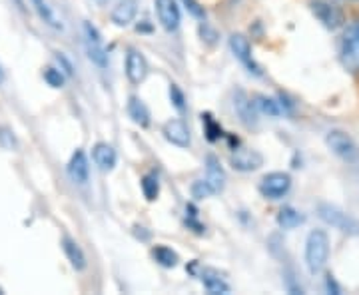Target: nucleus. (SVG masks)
<instances>
[{
  "instance_id": "ddd939ff",
  "label": "nucleus",
  "mask_w": 359,
  "mask_h": 295,
  "mask_svg": "<svg viewBox=\"0 0 359 295\" xmlns=\"http://www.w3.org/2000/svg\"><path fill=\"white\" fill-rule=\"evenodd\" d=\"M138 0H118L116 6L112 8V14H110V20L114 22L116 26L124 28L134 22L136 14H138Z\"/></svg>"
},
{
  "instance_id": "4468645a",
  "label": "nucleus",
  "mask_w": 359,
  "mask_h": 295,
  "mask_svg": "<svg viewBox=\"0 0 359 295\" xmlns=\"http://www.w3.org/2000/svg\"><path fill=\"white\" fill-rule=\"evenodd\" d=\"M233 108L240 116V120L244 122L245 126H256L257 124V108L252 98H248V94L244 92H238L236 94V100H233Z\"/></svg>"
},
{
  "instance_id": "f704fd0d",
  "label": "nucleus",
  "mask_w": 359,
  "mask_h": 295,
  "mask_svg": "<svg viewBox=\"0 0 359 295\" xmlns=\"http://www.w3.org/2000/svg\"><path fill=\"white\" fill-rule=\"evenodd\" d=\"M94 2H96V4H98V6H106V4H108V2H110V0H94Z\"/></svg>"
},
{
  "instance_id": "cd10ccee",
  "label": "nucleus",
  "mask_w": 359,
  "mask_h": 295,
  "mask_svg": "<svg viewBox=\"0 0 359 295\" xmlns=\"http://www.w3.org/2000/svg\"><path fill=\"white\" fill-rule=\"evenodd\" d=\"M216 193V190L212 188V184L208 180H198L192 184V198L196 200H208Z\"/></svg>"
},
{
  "instance_id": "aec40b11",
  "label": "nucleus",
  "mask_w": 359,
  "mask_h": 295,
  "mask_svg": "<svg viewBox=\"0 0 359 295\" xmlns=\"http://www.w3.org/2000/svg\"><path fill=\"white\" fill-rule=\"evenodd\" d=\"M62 249H65L66 257H68V261H70V266H72L74 270L76 271L86 270V256H84L82 247H80L74 240H70V238H62Z\"/></svg>"
},
{
  "instance_id": "c756f323",
  "label": "nucleus",
  "mask_w": 359,
  "mask_h": 295,
  "mask_svg": "<svg viewBox=\"0 0 359 295\" xmlns=\"http://www.w3.org/2000/svg\"><path fill=\"white\" fill-rule=\"evenodd\" d=\"M170 102L174 104V108L178 112L186 110V96H184V92L180 90L178 84H170Z\"/></svg>"
},
{
  "instance_id": "9b49d317",
  "label": "nucleus",
  "mask_w": 359,
  "mask_h": 295,
  "mask_svg": "<svg viewBox=\"0 0 359 295\" xmlns=\"http://www.w3.org/2000/svg\"><path fill=\"white\" fill-rule=\"evenodd\" d=\"M164 138H166L172 146H178V148H188L190 146V130L186 126V122L184 120H178V118H172V120H168L166 124H164Z\"/></svg>"
},
{
  "instance_id": "473e14b6",
  "label": "nucleus",
  "mask_w": 359,
  "mask_h": 295,
  "mask_svg": "<svg viewBox=\"0 0 359 295\" xmlns=\"http://www.w3.org/2000/svg\"><path fill=\"white\" fill-rule=\"evenodd\" d=\"M56 60H58V64L62 66L60 70H62L65 74H68V76H70V74H72V64L68 62V58H66L62 52H56Z\"/></svg>"
},
{
  "instance_id": "412c9836",
  "label": "nucleus",
  "mask_w": 359,
  "mask_h": 295,
  "mask_svg": "<svg viewBox=\"0 0 359 295\" xmlns=\"http://www.w3.org/2000/svg\"><path fill=\"white\" fill-rule=\"evenodd\" d=\"M30 4L34 6V11H36V14H39L40 20H42L44 25H48L50 28H54V30H62V22L56 18V14H54V11L48 6L46 0H30Z\"/></svg>"
},
{
  "instance_id": "7ed1b4c3",
  "label": "nucleus",
  "mask_w": 359,
  "mask_h": 295,
  "mask_svg": "<svg viewBox=\"0 0 359 295\" xmlns=\"http://www.w3.org/2000/svg\"><path fill=\"white\" fill-rule=\"evenodd\" d=\"M318 216H320L327 226H332L334 230L341 231L346 235H359V219L353 218L351 214L344 212L341 207L332 204L318 205Z\"/></svg>"
},
{
  "instance_id": "1a4fd4ad",
  "label": "nucleus",
  "mask_w": 359,
  "mask_h": 295,
  "mask_svg": "<svg viewBox=\"0 0 359 295\" xmlns=\"http://www.w3.org/2000/svg\"><path fill=\"white\" fill-rule=\"evenodd\" d=\"M230 164L238 172H256L264 166V156L257 150H250V148H233Z\"/></svg>"
},
{
  "instance_id": "a878e982",
  "label": "nucleus",
  "mask_w": 359,
  "mask_h": 295,
  "mask_svg": "<svg viewBox=\"0 0 359 295\" xmlns=\"http://www.w3.org/2000/svg\"><path fill=\"white\" fill-rule=\"evenodd\" d=\"M42 78H44V82L52 86V88H62L65 86V72L62 70H58V68H54V66H48V68H44V72H42Z\"/></svg>"
},
{
  "instance_id": "2f4dec72",
  "label": "nucleus",
  "mask_w": 359,
  "mask_h": 295,
  "mask_svg": "<svg viewBox=\"0 0 359 295\" xmlns=\"http://www.w3.org/2000/svg\"><path fill=\"white\" fill-rule=\"evenodd\" d=\"M325 289H327V294H335V295L341 294V287L337 285V282H335V277L332 275V273H327V275H325Z\"/></svg>"
},
{
  "instance_id": "6ab92c4d",
  "label": "nucleus",
  "mask_w": 359,
  "mask_h": 295,
  "mask_svg": "<svg viewBox=\"0 0 359 295\" xmlns=\"http://www.w3.org/2000/svg\"><path fill=\"white\" fill-rule=\"evenodd\" d=\"M128 116L132 118V122L138 124L140 128H148L150 122H152V116H150L148 106L142 102L138 96H132L128 100Z\"/></svg>"
},
{
  "instance_id": "0eeeda50",
  "label": "nucleus",
  "mask_w": 359,
  "mask_h": 295,
  "mask_svg": "<svg viewBox=\"0 0 359 295\" xmlns=\"http://www.w3.org/2000/svg\"><path fill=\"white\" fill-rule=\"evenodd\" d=\"M84 46L88 52V58L92 60V64H96L98 68H106L108 66V54L104 48L102 36L98 32V28L92 22H84Z\"/></svg>"
},
{
  "instance_id": "f8f14e48",
  "label": "nucleus",
  "mask_w": 359,
  "mask_h": 295,
  "mask_svg": "<svg viewBox=\"0 0 359 295\" xmlns=\"http://www.w3.org/2000/svg\"><path fill=\"white\" fill-rule=\"evenodd\" d=\"M146 76H148V62L142 56V52L132 48L126 54V78H128L130 84L138 86L146 80Z\"/></svg>"
},
{
  "instance_id": "bb28decb",
  "label": "nucleus",
  "mask_w": 359,
  "mask_h": 295,
  "mask_svg": "<svg viewBox=\"0 0 359 295\" xmlns=\"http://www.w3.org/2000/svg\"><path fill=\"white\" fill-rule=\"evenodd\" d=\"M202 122H204L205 138L210 142H218L222 138V128L219 124L212 118V114H202Z\"/></svg>"
},
{
  "instance_id": "72a5a7b5",
  "label": "nucleus",
  "mask_w": 359,
  "mask_h": 295,
  "mask_svg": "<svg viewBox=\"0 0 359 295\" xmlns=\"http://www.w3.org/2000/svg\"><path fill=\"white\" fill-rule=\"evenodd\" d=\"M0 142H2V146L4 148H14V136L8 132V130H0Z\"/></svg>"
},
{
  "instance_id": "c9c22d12",
  "label": "nucleus",
  "mask_w": 359,
  "mask_h": 295,
  "mask_svg": "<svg viewBox=\"0 0 359 295\" xmlns=\"http://www.w3.org/2000/svg\"><path fill=\"white\" fill-rule=\"evenodd\" d=\"M4 82V70H2V66H0V84Z\"/></svg>"
},
{
  "instance_id": "f257e3e1",
  "label": "nucleus",
  "mask_w": 359,
  "mask_h": 295,
  "mask_svg": "<svg viewBox=\"0 0 359 295\" xmlns=\"http://www.w3.org/2000/svg\"><path fill=\"white\" fill-rule=\"evenodd\" d=\"M304 257H306V266L311 275L321 273L330 259V235L323 230L309 231Z\"/></svg>"
},
{
  "instance_id": "6e6552de",
  "label": "nucleus",
  "mask_w": 359,
  "mask_h": 295,
  "mask_svg": "<svg viewBox=\"0 0 359 295\" xmlns=\"http://www.w3.org/2000/svg\"><path fill=\"white\" fill-rule=\"evenodd\" d=\"M230 48L233 52V56L248 68V72L262 76V68L254 60L252 56V46H250V40L245 39L244 34H231L230 36Z\"/></svg>"
},
{
  "instance_id": "393cba45",
  "label": "nucleus",
  "mask_w": 359,
  "mask_h": 295,
  "mask_svg": "<svg viewBox=\"0 0 359 295\" xmlns=\"http://www.w3.org/2000/svg\"><path fill=\"white\" fill-rule=\"evenodd\" d=\"M142 193H144V198L148 202H156L158 200V195H160V181H158V176H156L154 172H150V174H146L142 178Z\"/></svg>"
},
{
  "instance_id": "20e7f679",
  "label": "nucleus",
  "mask_w": 359,
  "mask_h": 295,
  "mask_svg": "<svg viewBox=\"0 0 359 295\" xmlns=\"http://www.w3.org/2000/svg\"><path fill=\"white\" fill-rule=\"evenodd\" d=\"M325 144L337 158H341L347 164H355L359 160L358 144L344 130H330L325 136Z\"/></svg>"
},
{
  "instance_id": "a211bd4d",
  "label": "nucleus",
  "mask_w": 359,
  "mask_h": 295,
  "mask_svg": "<svg viewBox=\"0 0 359 295\" xmlns=\"http://www.w3.org/2000/svg\"><path fill=\"white\" fill-rule=\"evenodd\" d=\"M202 285L205 287V291L212 295H226L230 294V283L226 282L224 277H219L218 271L204 270L200 273Z\"/></svg>"
},
{
  "instance_id": "423d86ee",
  "label": "nucleus",
  "mask_w": 359,
  "mask_h": 295,
  "mask_svg": "<svg viewBox=\"0 0 359 295\" xmlns=\"http://www.w3.org/2000/svg\"><path fill=\"white\" fill-rule=\"evenodd\" d=\"M290 188H292V176L285 172H269L257 186L259 193L268 200H282L290 192Z\"/></svg>"
},
{
  "instance_id": "c85d7f7f",
  "label": "nucleus",
  "mask_w": 359,
  "mask_h": 295,
  "mask_svg": "<svg viewBox=\"0 0 359 295\" xmlns=\"http://www.w3.org/2000/svg\"><path fill=\"white\" fill-rule=\"evenodd\" d=\"M186 226H188V230H192L194 233H198V235H202L205 231L204 226L198 221V210H196L192 204L186 205Z\"/></svg>"
},
{
  "instance_id": "e433bc0d",
  "label": "nucleus",
  "mask_w": 359,
  "mask_h": 295,
  "mask_svg": "<svg viewBox=\"0 0 359 295\" xmlns=\"http://www.w3.org/2000/svg\"><path fill=\"white\" fill-rule=\"evenodd\" d=\"M16 4H18L20 8H25V0H16Z\"/></svg>"
},
{
  "instance_id": "4be33fe9",
  "label": "nucleus",
  "mask_w": 359,
  "mask_h": 295,
  "mask_svg": "<svg viewBox=\"0 0 359 295\" xmlns=\"http://www.w3.org/2000/svg\"><path fill=\"white\" fill-rule=\"evenodd\" d=\"M152 257H154V261L158 266H162V268H176L180 261L178 254L172 249V247H168V245H154L152 247Z\"/></svg>"
},
{
  "instance_id": "2eb2a0df",
  "label": "nucleus",
  "mask_w": 359,
  "mask_h": 295,
  "mask_svg": "<svg viewBox=\"0 0 359 295\" xmlns=\"http://www.w3.org/2000/svg\"><path fill=\"white\" fill-rule=\"evenodd\" d=\"M68 176L76 184H86L90 178V162L82 150H76L68 162Z\"/></svg>"
},
{
  "instance_id": "5701e85b",
  "label": "nucleus",
  "mask_w": 359,
  "mask_h": 295,
  "mask_svg": "<svg viewBox=\"0 0 359 295\" xmlns=\"http://www.w3.org/2000/svg\"><path fill=\"white\" fill-rule=\"evenodd\" d=\"M306 221V218L292 207V205H287V207H282L280 210V214H278V226L282 228V230H294L297 226H302Z\"/></svg>"
},
{
  "instance_id": "dca6fc26",
  "label": "nucleus",
  "mask_w": 359,
  "mask_h": 295,
  "mask_svg": "<svg viewBox=\"0 0 359 295\" xmlns=\"http://www.w3.org/2000/svg\"><path fill=\"white\" fill-rule=\"evenodd\" d=\"M92 160L102 172H110L116 166V150L106 142H98L92 148Z\"/></svg>"
},
{
  "instance_id": "39448f33",
  "label": "nucleus",
  "mask_w": 359,
  "mask_h": 295,
  "mask_svg": "<svg viewBox=\"0 0 359 295\" xmlns=\"http://www.w3.org/2000/svg\"><path fill=\"white\" fill-rule=\"evenodd\" d=\"M309 8H311L313 16L320 20V25L327 30H337V28L346 26L344 11L330 0H311Z\"/></svg>"
},
{
  "instance_id": "f03ea898",
  "label": "nucleus",
  "mask_w": 359,
  "mask_h": 295,
  "mask_svg": "<svg viewBox=\"0 0 359 295\" xmlns=\"http://www.w3.org/2000/svg\"><path fill=\"white\" fill-rule=\"evenodd\" d=\"M339 62L349 72H359V18L344 26V32L337 42Z\"/></svg>"
},
{
  "instance_id": "7c9ffc66",
  "label": "nucleus",
  "mask_w": 359,
  "mask_h": 295,
  "mask_svg": "<svg viewBox=\"0 0 359 295\" xmlns=\"http://www.w3.org/2000/svg\"><path fill=\"white\" fill-rule=\"evenodd\" d=\"M182 4L186 6V11L196 16V18H204V6H200V2L198 0H182Z\"/></svg>"
},
{
  "instance_id": "f3484780",
  "label": "nucleus",
  "mask_w": 359,
  "mask_h": 295,
  "mask_svg": "<svg viewBox=\"0 0 359 295\" xmlns=\"http://www.w3.org/2000/svg\"><path fill=\"white\" fill-rule=\"evenodd\" d=\"M205 180L212 184V188L216 190V193L222 192L224 186H226V174H224V167H222L216 156H208L205 158Z\"/></svg>"
},
{
  "instance_id": "b1692460",
  "label": "nucleus",
  "mask_w": 359,
  "mask_h": 295,
  "mask_svg": "<svg viewBox=\"0 0 359 295\" xmlns=\"http://www.w3.org/2000/svg\"><path fill=\"white\" fill-rule=\"evenodd\" d=\"M254 104H256L259 114H266L269 116V118H278V116L282 114V106H280V102H276L273 98H268V96H256V98H254Z\"/></svg>"
},
{
  "instance_id": "9d476101",
  "label": "nucleus",
  "mask_w": 359,
  "mask_h": 295,
  "mask_svg": "<svg viewBox=\"0 0 359 295\" xmlns=\"http://www.w3.org/2000/svg\"><path fill=\"white\" fill-rule=\"evenodd\" d=\"M156 14L166 32H176L182 22L178 2L176 0H156Z\"/></svg>"
}]
</instances>
